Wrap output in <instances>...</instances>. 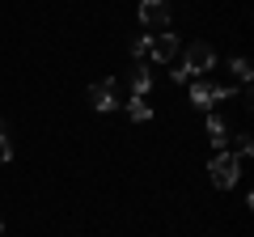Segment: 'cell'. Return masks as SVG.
<instances>
[{"label": "cell", "instance_id": "6da1fadb", "mask_svg": "<svg viewBox=\"0 0 254 237\" xmlns=\"http://www.w3.org/2000/svg\"><path fill=\"white\" fill-rule=\"evenodd\" d=\"M237 178H242V157L237 153H216L212 157V182L220 186V191H229V186H237Z\"/></svg>", "mask_w": 254, "mask_h": 237}, {"label": "cell", "instance_id": "52a82bcc", "mask_svg": "<svg viewBox=\"0 0 254 237\" xmlns=\"http://www.w3.org/2000/svg\"><path fill=\"white\" fill-rule=\"evenodd\" d=\"M127 76H131V89H136V98H144V93H148V85H153V76H148V68H144V64H136V68H131Z\"/></svg>", "mask_w": 254, "mask_h": 237}, {"label": "cell", "instance_id": "8992f818", "mask_svg": "<svg viewBox=\"0 0 254 237\" xmlns=\"http://www.w3.org/2000/svg\"><path fill=\"white\" fill-rule=\"evenodd\" d=\"M208 136H212V144H216L220 153L229 148V123H225L220 115H208Z\"/></svg>", "mask_w": 254, "mask_h": 237}, {"label": "cell", "instance_id": "5b68a950", "mask_svg": "<svg viewBox=\"0 0 254 237\" xmlns=\"http://www.w3.org/2000/svg\"><path fill=\"white\" fill-rule=\"evenodd\" d=\"M148 55H153V59H174V55H178V38L170 34V30H157V34H148Z\"/></svg>", "mask_w": 254, "mask_h": 237}, {"label": "cell", "instance_id": "7a4b0ae2", "mask_svg": "<svg viewBox=\"0 0 254 237\" xmlns=\"http://www.w3.org/2000/svg\"><path fill=\"white\" fill-rule=\"evenodd\" d=\"M212 64H216V51H212L208 43H190L187 47V64H182V68H187L190 76H203Z\"/></svg>", "mask_w": 254, "mask_h": 237}, {"label": "cell", "instance_id": "7c38bea8", "mask_svg": "<svg viewBox=\"0 0 254 237\" xmlns=\"http://www.w3.org/2000/svg\"><path fill=\"white\" fill-rule=\"evenodd\" d=\"M131 55H136V59H144V55H148V38H136V47H131Z\"/></svg>", "mask_w": 254, "mask_h": 237}, {"label": "cell", "instance_id": "30bf717a", "mask_svg": "<svg viewBox=\"0 0 254 237\" xmlns=\"http://www.w3.org/2000/svg\"><path fill=\"white\" fill-rule=\"evenodd\" d=\"M0 161H13V144H9V131H4V118H0Z\"/></svg>", "mask_w": 254, "mask_h": 237}, {"label": "cell", "instance_id": "3957f363", "mask_svg": "<svg viewBox=\"0 0 254 237\" xmlns=\"http://www.w3.org/2000/svg\"><path fill=\"white\" fill-rule=\"evenodd\" d=\"M140 21L148 30H165L170 26V4L165 0H140Z\"/></svg>", "mask_w": 254, "mask_h": 237}, {"label": "cell", "instance_id": "8fae6325", "mask_svg": "<svg viewBox=\"0 0 254 237\" xmlns=\"http://www.w3.org/2000/svg\"><path fill=\"white\" fill-rule=\"evenodd\" d=\"M254 153V140L250 136H246V131H242V136H237V157H242V161H246V157H250Z\"/></svg>", "mask_w": 254, "mask_h": 237}, {"label": "cell", "instance_id": "4fadbf2b", "mask_svg": "<svg viewBox=\"0 0 254 237\" xmlns=\"http://www.w3.org/2000/svg\"><path fill=\"white\" fill-rule=\"evenodd\" d=\"M0 233H4V220H0Z\"/></svg>", "mask_w": 254, "mask_h": 237}, {"label": "cell", "instance_id": "9c48e42d", "mask_svg": "<svg viewBox=\"0 0 254 237\" xmlns=\"http://www.w3.org/2000/svg\"><path fill=\"white\" fill-rule=\"evenodd\" d=\"M229 68H233V76H242V81L250 85V76H254V68H250V59H246V55H237V59H233V64H229Z\"/></svg>", "mask_w": 254, "mask_h": 237}, {"label": "cell", "instance_id": "ba28073f", "mask_svg": "<svg viewBox=\"0 0 254 237\" xmlns=\"http://www.w3.org/2000/svg\"><path fill=\"white\" fill-rule=\"evenodd\" d=\"M127 115L136 118V123H148V118H153V110H148L144 98H131V102H127Z\"/></svg>", "mask_w": 254, "mask_h": 237}, {"label": "cell", "instance_id": "277c9868", "mask_svg": "<svg viewBox=\"0 0 254 237\" xmlns=\"http://www.w3.org/2000/svg\"><path fill=\"white\" fill-rule=\"evenodd\" d=\"M89 102H93V110H115V106H119V81H98V85H89Z\"/></svg>", "mask_w": 254, "mask_h": 237}]
</instances>
